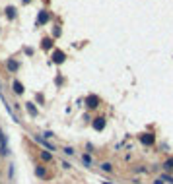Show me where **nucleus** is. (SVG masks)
I'll use <instances>...</instances> for the list:
<instances>
[{
  "instance_id": "nucleus-2",
  "label": "nucleus",
  "mask_w": 173,
  "mask_h": 184,
  "mask_svg": "<svg viewBox=\"0 0 173 184\" xmlns=\"http://www.w3.org/2000/svg\"><path fill=\"white\" fill-rule=\"evenodd\" d=\"M93 128H96V130H103V128H105V118H96Z\"/></svg>"
},
{
  "instance_id": "nucleus-19",
  "label": "nucleus",
  "mask_w": 173,
  "mask_h": 184,
  "mask_svg": "<svg viewBox=\"0 0 173 184\" xmlns=\"http://www.w3.org/2000/svg\"><path fill=\"white\" fill-rule=\"evenodd\" d=\"M23 2H29V0H23Z\"/></svg>"
},
{
  "instance_id": "nucleus-3",
  "label": "nucleus",
  "mask_w": 173,
  "mask_h": 184,
  "mask_svg": "<svg viewBox=\"0 0 173 184\" xmlns=\"http://www.w3.org/2000/svg\"><path fill=\"white\" fill-rule=\"evenodd\" d=\"M97 103H99V99H97V97H90L88 99V107H97Z\"/></svg>"
},
{
  "instance_id": "nucleus-15",
  "label": "nucleus",
  "mask_w": 173,
  "mask_h": 184,
  "mask_svg": "<svg viewBox=\"0 0 173 184\" xmlns=\"http://www.w3.org/2000/svg\"><path fill=\"white\" fill-rule=\"evenodd\" d=\"M64 153H66V155H72L74 149H72V147H64Z\"/></svg>"
},
{
  "instance_id": "nucleus-5",
  "label": "nucleus",
  "mask_w": 173,
  "mask_h": 184,
  "mask_svg": "<svg viewBox=\"0 0 173 184\" xmlns=\"http://www.w3.org/2000/svg\"><path fill=\"white\" fill-rule=\"evenodd\" d=\"M14 91L16 93H23V85L20 81H14Z\"/></svg>"
},
{
  "instance_id": "nucleus-6",
  "label": "nucleus",
  "mask_w": 173,
  "mask_h": 184,
  "mask_svg": "<svg viewBox=\"0 0 173 184\" xmlns=\"http://www.w3.org/2000/svg\"><path fill=\"white\" fill-rule=\"evenodd\" d=\"M101 171H105V173H111V171H113L111 163H103V165H101Z\"/></svg>"
},
{
  "instance_id": "nucleus-11",
  "label": "nucleus",
  "mask_w": 173,
  "mask_h": 184,
  "mask_svg": "<svg viewBox=\"0 0 173 184\" xmlns=\"http://www.w3.org/2000/svg\"><path fill=\"white\" fill-rule=\"evenodd\" d=\"M47 19H49V16L45 14V12H41V14H39V22L43 23V22H47Z\"/></svg>"
},
{
  "instance_id": "nucleus-7",
  "label": "nucleus",
  "mask_w": 173,
  "mask_h": 184,
  "mask_svg": "<svg viewBox=\"0 0 173 184\" xmlns=\"http://www.w3.org/2000/svg\"><path fill=\"white\" fill-rule=\"evenodd\" d=\"M82 161H84V165H92V157H90V155H82Z\"/></svg>"
},
{
  "instance_id": "nucleus-14",
  "label": "nucleus",
  "mask_w": 173,
  "mask_h": 184,
  "mask_svg": "<svg viewBox=\"0 0 173 184\" xmlns=\"http://www.w3.org/2000/svg\"><path fill=\"white\" fill-rule=\"evenodd\" d=\"M51 45H53V43H51V39H45V41H43V47H45V48H49Z\"/></svg>"
},
{
  "instance_id": "nucleus-20",
  "label": "nucleus",
  "mask_w": 173,
  "mask_h": 184,
  "mask_svg": "<svg viewBox=\"0 0 173 184\" xmlns=\"http://www.w3.org/2000/svg\"><path fill=\"white\" fill-rule=\"evenodd\" d=\"M0 136H2V134H0Z\"/></svg>"
},
{
  "instance_id": "nucleus-9",
  "label": "nucleus",
  "mask_w": 173,
  "mask_h": 184,
  "mask_svg": "<svg viewBox=\"0 0 173 184\" xmlns=\"http://www.w3.org/2000/svg\"><path fill=\"white\" fill-rule=\"evenodd\" d=\"M35 173H37V177H45V174H47L43 167H37V171H35Z\"/></svg>"
},
{
  "instance_id": "nucleus-1",
  "label": "nucleus",
  "mask_w": 173,
  "mask_h": 184,
  "mask_svg": "<svg viewBox=\"0 0 173 184\" xmlns=\"http://www.w3.org/2000/svg\"><path fill=\"white\" fill-rule=\"evenodd\" d=\"M140 140H142V144H148V145L154 144V136H152V134H142Z\"/></svg>"
},
{
  "instance_id": "nucleus-10",
  "label": "nucleus",
  "mask_w": 173,
  "mask_h": 184,
  "mask_svg": "<svg viewBox=\"0 0 173 184\" xmlns=\"http://www.w3.org/2000/svg\"><path fill=\"white\" fill-rule=\"evenodd\" d=\"M27 110H29L31 114H37V109L33 107V103H27Z\"/></svg>"
},
{
  "instance_id": "nucleus-4",
  "label": "nucleus",
  "mask_w": 173,
  "mask_h": 184,
  "mask_svg": "<svg viewBox=\"0 0 173 184\" xmlns=\"http://www.w3.org/2000/svg\"><path fill=\"white\" fill-rule=\"evenodd\" d=\"M163 169H165V171H173V157L167 159V161L163 163Z\"/></svg>"
},
{
  "instance_id": "nucleus-13",
  "label": "nucleus",
  "mask_w": 173,
  "mask_h": 184,
  "mask_svg": "<svg viewBox=\"0 0 173 184\" xmlns=\"http://www.w3.org/2000/svg\"><path fill=\"white\" fill-rule=\"evenodd\" d=\"M8 68H10V70H16V68H18V64H16V62H12V60H10V62H8Z\"/></svg>"
},
{
  "instance_id": "nucleus-8",
  "label": "nucleus",
  "mask_w": 173,
  "mask_h": 184,
  "mask_svg": "<svg viewBox=\"0 0 173 184\" xmlns=\"http://www.w3.org/2000/svg\"><path fill=\"white\" fill-rule=\"evenodd\" d=\"M62 60H64L62 52H55V62H62Z\"/></svg>"
},
{
  "instance_id": "nucleus-16",
  "label": "nucleus",
  "mask_w": 173,
  "mask_h": 184,
  "mask_svg": "<svg viewBox=\"0 0 173 184\" xmlns=\"http://www.w3.org/2000/svg\"><path fill=\"white\" fill-rule=\"evenodd\" d=\"M6 12H8V18H14V8H8Z\"/></svg>"
},
{
  "instance_id": "nucleus-18",
  "label": "nucleus",
  "mask_w": 173,
  "mask_h": 184,
  "mask_svg": "<svg viewBox=\"0 0 173 184\" xmlns=\"http://www.w3.org/2000/svg\"><path fill=\"white\" fill-rule=\"evenodd\" d=\"M103 184H113V182H107V180H103Z\"/></svg>"
},
{
  "instance_id": "nucleus-17",
  "label": "nucleus",
  "mask_w": 173,
  "mask_h": 184,
  "mask_svg": "<svg viewBox=\"0 0 173 184\" xmlns=\"http://www.w3.org/2000/svg\"><path fill=\"white\" fill-rule=\"evenodd\" d=\"M154 184H163V180H162V178H158V180H154Z\"/></svg>"
},
{
  "instance_id": "nucleus-12",
  "label": "nucleus",
  "mask_w": 173,
  "mask_h": 184,
  "mask_svg": "<svg viewBox=\"0 0 173 184\" xmlns=\"http://www.w3.org/2000/svg\"><path fill=\"white\" fill-rule=\"evenodd\" d=\"M41 157H43L45 161H49V159H51V153H49V151H43V153H41Z\"/></svg>"
}]
</instances>
